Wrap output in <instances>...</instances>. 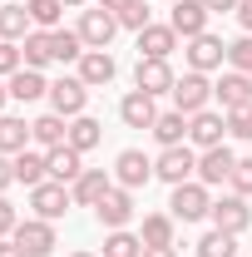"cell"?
<instances>
[{"mask_svg": "<svg viewBox=\"0 0 252 257\" xmlns=\"http://www.w3.org/2000/svg\"><path fill=\"white\" fill-rule=\"evenodd\" d=\"M168 213L178 218V223H203L208 213H213V198H208V183H173V198H168Z\"/></svg>", "mask_w": 252, "mask_h": 257, "instance_id": "cell-1", "label": "cell"}, {"mask_svg": "<svg viewBox=\"0 0 252 257\" xmlns=\"http://www.w3.org/2000/svg\"><path fill=\"white\" fill-rule=\"evenodd\" d=\"M154 178H163L168 188L198 178V149H193V144H173V149H163V154L154 159Z\"/></svg>", "mask_w": 252, "mask_h": 257, "instance_id": "cell-2", "label": "cell"}, {"mask_svg": "<svg viewBox=\"0 0 252 257\" xmlns=\"http://www.w3.org/2000/svg\"><path fill=\"white\" fill-rule=\"evenodd\" d=\"M30 208H35V218H45V223H60L64 213L74 208V193H69V183L45 178L40 188H30Z\"/></svg>", "mask_w": 252, "mask_h": 257, "instance_id": "cell-3", "label": "cell"}, {"mask_svg": "<svg viewBox=\"0 0 252 257\" xmlns=\"http://www.w3.org/2000/svg\"><path fill=\"white\" fill-rule=\"evenodd\" d=\"M208 99H213V79H208V74H198V69H188V74L173 84V109H178V114H188V119L208 109Z\"/></svg>", "mask_w": 252, "mask_h": 257, "instance_id": "cell-4", "label": "cell"}, {"mask_svg": "<svg viewBox=\"0 0 252 257\" xmlns=\"http://www.w3.org/2000/svg\"><path fill=\"white\" fill-rule=\"evenodd\" d=\"M84 104H89V84H84L79 74H64V79L50 84V109H55V114L79 119V114H84Z\"/></svg>", "mask_w": 252, "mask_h": 257, "instance_id": "cell-5", "label": "cell"}, {"mask_svg": "<svg viewBox=\"0 0 252 257\" xmlns=\"http://www.w3.org/2000/svg\"><path fill=\"white\" fill-rule=\"evenodd\" d=\"M213 227H222V232H232V237H242L252 227V208H247V198L242 193H222L218 203H213Z\"/></svg>", "mask_w": 252, "mask_h": 257, "instance_id": "cell-6", "label": "cell"}, {"mask_svg": "<svg viewBox=\"0 0 252 257\" xmlns=\"http://www.w3.org/2000/svg\"><path fill=\"white\" fill-rule=\"evenodd\" d=\"M15 247L25 257H50L60 242H55V223H45V218H20L15 227Z\"/></svg>", "mask_w": 252, "mask_h": 257, "instance_id": "cell-7", "label": "cell"}, {"mask_svg": "<svg viewBox=\"0 0 252 257\" xmlns=\"http://www.w3.org/2000/svg\"><path fill=\"white\" fill-rule=\"evenodd\" d=\"M173 84H178V74H173L168 60H139L134 64V89L158 99V94H173Z\"/></svg>", "mask_w": 252, "mask_h": 257, "instance_id": "cell-8", "label": "cell"}, {"mask_svg": "<svg viewBox=\"0 0 252 257\" xmlns=\"http://www.w3.org/2000/svg\"><path fill=\"white\" fill-rule=\"evenodd\" d=\"M149 178H154V159H149L144 149H124V154L114 159V183H119V188L134 193V188H144Z\"/></svg>", "mask_w": 252, "mask_h": 257, "instance_id": "cell-9", "label": "cell"}, {"mask_svg": "<svg viewBox=\"0 0 252 257\" xmlns=\"http://www.w3.org/2000/svg\"><path fill=\"white\" fill-rule=\"evenodd\" d=\"M222 139H227V114L218 109H203V114H193L188 119V144L203 154V149H218Z\"/></svg>", "mask_w": 252, "mask_h": 257, "instance_id": "cell-10", "label": "cell"}, {"mask_svg": "<svg viewBox=\"0 0 252 257\" xmlns=\"http://www.w3.org/2000/svg\"><path fill=\"white\" fill-rule=\"evenodd\" d=\"M94 218H99V227H109V232H114V227H129V223H134V193L114 183V188L99 198Z\"/></svg>", "mask_w": 252, "mask_h": 257, "instance_id": "cell-11", "label": "cell"}, {"mask_svg": "<svg viewBox=\"0 0 252 257\" xmlns=\"http://www.w3.org/2000/svg\"><path fill=\"white\" fill-rule=\"evenodd\" d=\"M208 20H213V10L203 5V0H173V10H168V25L193 40V35H208Z\"/></svg>", "mask_w": 252, "mask_h": 257, "instance_id": "cell-12", "label": "cell"}, {"mask_svg": "<svg viewBox=\"0 0 252 257\" xmlns=\"http://www.w3.org/2000/svg\"><path fill=\"white\" fill-rule=\"evenodd\" d=\"M74 30H79V40H84L89 50H109V40L119 30V15H114V10H84Z\"/></svg>", "mask_w": 252, "mask_h": 257, "instance_id": "cell-13", "label": "cell"}, {"mask_svg": "<svg viewBox=\"0 0 252 257\" xmlns=\"http://www.w3.org/2000/svg\"><path fill=\"white\" fill-rule=\"evenodd\" d=\"M232 168H237V154H232L227 144H218V149H203V154H198V183L218 188V183H227V178H232Z\"/></svg>", "mask_w": 252, "mask_h": 257, "instance_id": "cell-14", "label": "cell"}, {"mask_svg": "<svg viewBox=\"0 0 252 257\" xmlns=\"http://www.w3.org/2000/svg\"><path fill=\"white\" fill-rule=\"evenodd\" d=\"M183 55H188V69L208 74V69H222V60H227V45H222L218 35H193Z\"/></svg>", "mask_w": 252, "mask_h": 257, "instance_id": "cell-15", "label": "cell"}, {"mask_svg": "<svg viewBox=\"0 0 252 257\" xmlns=\"http://www.w3.org/2000/svg\"><path fill=\"white\" fill-rule=\"evenodd\" d=\"M114 188V173H104V168H84L74 183H69V193H74V208H99V198Z\"/></svg>", "mask_w": 252, "mask_h": 257, "instance_id": "cell-16", "label": "cell"}, {"mask_svg": "<svg viewBox=\"0 0 252 257\" xmlns=\"http://www.w3.org/2000/svg\"><path fill=\"white\" fill-rule=\"evenodd\" d=\"M163 114L154 104V94H144V89H129L124 99H119V119H124L129 128H154V119Z\"/></svg>", "mask_w": 252, "mask_h": 257, "instance_id": "cell-17", "label": "cell"}, {"mask_svg": "<svg viewBox=\"0 0 252 257\" xmlns=\"http://www.w3.org/2000/svg\"><path fill=\"white\" fill-rule=\"evenodd\" d=\"M178 50V30L173 25H144L139 30V60H168Z\"/></svg>", "mask_w": 252, "mask_h": 257, "instance_id": "cell-18", "label": "cell"}, {"mask_svg": "<svg viewBox=\"0 0 252 257\" xmlns=\"http://www.w3.org/2000/svg\"><path fill=\"white\" fill-rule=\"evenodd\" d=\"M213 99H222V114H227V109H242V104H252V74H242V69H227L218 84H213Z\"/></svg>", "mask_w": 252, "mask_h": 257, "instance_id": "cell-19", "label": "cell"}, {"mask_svg": "<svg viewBox=\"0 0 252 257\" xmlns=\"http://www.w3.org/2000/svg\"><path fill=\"white\" fill-rule=\"evenodd\" d=\"M30 144H40L45 154H50V149H60V144H69V119L55 114V109H50V114H40V119L30 124Z\"/></svg>", "mask_w": 252, "mask_h": 257, "instance_id": "cell-20", "label": "cell"}, {"mask_svg": "<svg viewBox=\"0 0 252 257\" xmlns=\"http://www.w3.org/2000/svg\"><path fill=\"white\" fill-rule=\"evenodd\" d=\"M114 74H119V64H114V55H109V50H84V60H79V79H84L89 89L109 84Z\"/></svg>", "mask_w": 252, "mask_h": 257, "instance_id": "cell-21", "label": "cell"}, {"mask_svg": "<svg viewBox=\"0 0 252 257\" xmlns=\"http://www.w3.org/2000/svg\"><path fill=\"white\" fill-rule=\"evenodd\" d=\"M45 163H50V178H55V183H74V178L84 173V154H79V149H69V144L50 149Z\"/></svg>", "mask_w": 252, "mask_h": 257, "instance_id": "cell-22", "label": "cell"}, {"mask_svg": "<svg viewBox=\"0 0 252 257\" xmlns=\"http://www.w3.org/2000/svg\"><path fill=\"white\" fill-rule=\"evenodd\" d=\"M5 84H10V99H20V104H35V99L50 94V79H45L40 69H15Z\"/></svg>", "mask_w": 252, "mask_h": 257, "instance_id": "cell-23", "label": "cell"}, {"mask_svg": "<svg viewBox=\"0 0 252 257\" xmlns=\"http://www.w3.org/2000/svg\"><path fill=\"white\" fill-rule=\"evenodd\" d=\"M149 134H154L163 149H173V144H188V114H178V109H163V114L154 119V128H149Z\"/></svg>", "mask_w": 252, "mask_h": 257, "instance_id": "cell-24", "label": "cell"}, {"mask_svg": "<svg viewBox=\"0 0 252 257\" xmlns=\"http://www.w3.org/2000/svg\"><path fill=\"white\" fill-rule=\"evenodd\" d=\"M30 149V124L25 119H15V114H0V154H25Z\"/></svg>", "mask_w": 252, "mask_h": 257, "instance_id": "cell-25", "label": "cell"}, {"mask_svg": "<svg viewBox=\"0 0 252 257\" xmlns=\"http://www.w3.org/2000/svg\"><path fill=\"white\" fill-rule=\"evenodd\" d=\"M30 30H35V20H30V10H25V5H0V40L20 45Z\"/></svg>", "mask_w": 252, "mask_h": 257, "instance_id": "cell-26", "label": "cell"}, {"mask_svg": "<svg viewBox=\"0 0 252 257\" xmlns=\"http://www.w3.org/2000/svg\"><path fill=\"white\" fill-rule=\"evenodd\" d=\"M20 55H25V69H45L55 60V45H50V30H30L20 40Z\"/></svg>", "mask_w": 252, "mask_h": 257, "instance_id": "cell-27", "label": "cell"}, {"mask_svg": "<svg viewBox=\"0 0 252 257\" xmlns=\"http://www.w3.org/2000/svg\"><path fill=\"white\" fill-rule=\"evenodd\" d=\"M99 139H104V124H99V119H89V114L69 119V149L89 154V149H99Z\"/></svg>", "mask_w": 252, "mask_h": 257, "instance_id": "cell-28", "label": "cell"}, {"mask_svg": "<svg viewBox=\"0 0 252 257\" xmlns=\"http://www.w3.org/2000/svg\"><path fill=\"white\" fill-rule=\"evenodd\" d=\"M50 178V163H45V154H15V183H25V188H40Z\"/></svg>", "mask_w": 252, "mask_h": 257, "instance_id": "cell-29", "label": "cell"}, {"mask_svg": "<svg viewBox=\"0 0 252 257\" xmlns=\"http://www.w3.org/2000/svg\"><path fill=\"white\" fill-rule=\"evenodd\" d=\"M139 237H144V247H173V213H149Z\"/></svg>", "mask_w": 252, "mask_h": 257, "instance_id": "cell-30", "label": "cell"}, {"mask_svg": "<svg viewBox=\"0 0 252 257\" xmlns=\"http://www.w3.org/2000/svg\"><path fill=\"white\" fill-rule=\"evenodd\" d=\"M50 45H55V60L60 64H79L84 60V40H79V30H50Z\"/></svg>", "mask_w": 252, "mask_h": 257, "instance_id": "cell-31", "label": "cell"}, {"mask_svg": "<svg viewBox=\"0 0 252 257\" xmlns=\"http://www.w3.org/2000/svg\"><path fill=\"white\" fill-rule=\"evenodd\" d=\"M104 257H144V237L129 232V227H114L104 237Z\"/></svg>", "mask_w": 252, "mask_h": 257, "instance_id": "cell-32", "label": "cell"}, {"mask_svg": "<svg viewBox=\"0 0 252 257\" xmlns=\"http://www.w3.org/2000/svg\"><path fill=\"white\" fill-rule=\"evenodd\" d=\"M198 257H237V237L222 232V227H213V232L198 237Z\"/></svg>", "mask_w": 252, "mask_h": 257, "instance_id": "cell-33", "label": "cell"}, {"mask_svg": "<svg viewBox=\"0 0 252 257\" xmlns=\"http://www.w3.org/2000/svg\"><path fill=\"white\" fill-rule=\"evenodd\" d=\"M35 30H60V15H64V0H25Z\"/></svg>", "mask_w": 252, "mask_h": 257, "instance_id": "cell-34", "label": "cell"}, {"mask_svg": "<svg viewBox=\"0 0 252 257\" xmlns=\"http://www.w3.org/2000/svg\"><path fill=\"white\" fill-rule=\"evenodd\" d=\"M227 64L242 69V74H252V35H237V40L227 45Z\"/></svg>", "mask_w": 252, "mask_h": 257, "instance_id": "cell-35", "label": "cell"}, {"mask_svg": "<svg viewBox=\"0 0 252 257\" xmlns=\"http://www.w3.org/2000/svg\"><path fill=\"white\" fill-rule=\"evenodd\" d=\"M227 134H232V139H242V144H252V104L227 109Z\"/></svg>", "mask_w": 252, "mask_h": 257, "instance_id": "cell-36", "label": "cell"}, {"mask_svg": "<svg viewBox=\"0 0 252 257\" xmlns=\"http://www.w3.org/2000/svg\"><path fill=\"white\" fill-rule=\"evenodd\" d=\"M119 25H124V30H144V25H154V20H149V5H144V0H134V5H129V10H119Z\"/></svg>", "mask_w": 252, "mask_h": 257, "instance_id": "cell-37", "label": "cell"}, {"mask_svg": "<svg viewBox=\"0 0 252 257\" xmlns=\"http://www.w3.org/2000/svg\"><path fill=\"white\" fill-rule=\"evenodd\" d=\"M15 69H25V55H20V45L0 40V79H10Z\"/></svg>", "mask_w": 252, "mask_h": 257, "instance_id": "cell-38", "label": "cell"}, {"mask_svg": "<svg viewBox=\"0 0 252 257\" xmlns=\"http://www.w3.org/2000/svg\"><path fill=\"white\" fill-rule=\"evenodd\" d=\"M232 193H242V198H252V159H237V168H232Z\"/></svg>", "mask_w": 252, "mask_h": 257, "instance_id": "cell-39", "label": "cell"}, {"mask_svg": "<svg viewBox=\"0 0 252 257\" xmlns=\"http://www.w3.org/2000/svg\"><path fill=\"white\" fill-rule=\"evenodd\" d=\"M15 227H20V213H15V203L0 193V237H15Z\"/></svg>", "mask_w": 252, "mask_h": 257, "instance_id": "cell-40", "label": "cell"}, {"mask_svg": "<svg viewBox=\"0 0 252 257\" xmlns=\"http://www.w3.org/2000/svg\"><path fill=\"white\" fill-rule=\"evenodd\" d=\"M10 183H15V159H10V154H0V193L10 188Z\"/></svg>", "mask_w": 252, "mask_h": 257, "instance_id": "cell-41", "label": "cell"}, {"mask_svg": "<svg viewBox=\"0 0 252 257\" xmlns=\"http://www.w3.org/2000/svg\"><path fill=\"white\" fill-rule=\"evenodd\" d=\"M232 15H237V25H242V35H252V0H242V5H237Z\"/></svg>", "mask_w": 252, "mask_h": 257, "instance_id": "cell-42", "label": "cell"}, {"mask_svg": "<svg viewBox=\"0 0 252 257\" xmlns=\"http://www.w3.org/2000/svg\"><path fill=\"white\" fill-rule=\"evenodd\" d=\"M203 5H208V10H213V15H227V10H237V5H242V0H203Z\"/></svg>", "mask_w": 252, "mask_h": 257, "instance_id": "cell-43", "label": "cell"}, {"mask_svg": "<svg viewBox=\"0 0 252 257\" xmlns=\"http://www.w3.org/2000/svg\"><path fill=\"white\" fill-rule=\"evenodd\" d=\"M0 257H25V252L15 247V237H0Z\"/></svg>", "mask_w": 252, "mask_h": 257, "instance_id": "cell-44", "label": "cell"}, {"mask_svg": "<svg viewBox=\"0 0 252 257\" xmlns=\"http://www.w3.org/2000/svg\"><path fill=\"white\" fill-rule=\"evenodd\" d=\"M129 5H134V0H99V10H114V15H119V10H129Z\"/></svg>", "mask_w": 252, "mask_h": 257, "instance_id": "cell-45", "label": "cell"}, {"mask_svg": "<svg viewBox=\"0 0 252 257\" xmlns=\"http://www.w3.org/2000/svg\"><path fill=\"white\" fill-rule=\"evenodd\" d=\"M144 257H178V247H144Z\"/></svg>", "mask_w": 252, "mask_h": 257, "instance_id": "cell-46", "label": "cell"}, {"mask_svg": "<svg viewBox=\"0 0 252 257\" xmlns=\"http://www.w3.org/2000/svg\"><path fill=\"white\" fill-rule=\"evenodd\" d=\"M5 99H10V84L0 79V114H5Z\"/></svg>", "mask_w": 252, "mask_h": 257, "instance_id": "cell-47", "label": "cell"}, {"mask_svg": "<svg viewBox=\"0 0 252 257\" xmlns=\"http://www.w3.org/2000/svg\"><path fill=\"white\" fill-rule=\"evenodd\" d=\"M79 5H89V0H64V10H79Z\"/></svg>", "mask_w": 252, "mask_h": 257, "instance_id": "cell-48", "label": "cell"}, {"mask_svg": "<svg viewBox=\"0 0 252 257\" xmlns=\"http://www.w3.org/2000/svg\"><path fill=\"white\" fill-rule=\"evenodd\" d=\"M69 257H94V252H69Z\"/></svg>", "mask_w": 252, "mask_h": 257, "instance_id": "cell-49", "label": "cell"}]
</instances>
